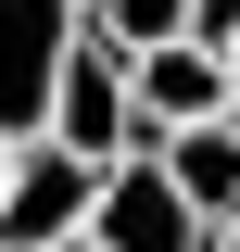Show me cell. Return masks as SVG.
Returning a JSON list of instances; mask_svg holds the SVG:
<instances>
[{
	"instance_id": "obj_7",
	"label": "cell",
	"mask_w": 240,
	"mask_h": 252,
	"mask_svg": "<svg viewBox=\"0 0 240 252\" xmlns=\"http://www.w3.org/2000/svg\"><path fill=\"white\" fill-rule=\"evenodd\" d=\"M177 13H190V0H76V26H89V38H114V51L177 38Z\"/></svg>"
},
{
	"instance_id": "obj_1",
	"label": "cell",
	"mask_w": 240,
	"mask_h": 252,
	"mask_svg": "<svg viewBox=\"0 0 240 252\" xmlns=\"http://www.w3.org/2000/svg\"><path fill=\"white\" fill-rule=\"evenodd\" d=\"M38 139H63V152H89V164L152 152L139 89H126V51H114V38H89V26H76V51H63V76H51V126H38Z\"/></svg>"
},
{
	"instance_id": "obj_6",
	"label": "cell",
	"mask_w": 240,
	"mask_h": 252,
	"mask_svg": "<svg viewBox=\"0 0 240 252\" xmlns=\"http://www.w3.org/2000/svg\"><path fill=\"white\" fill-rule=\"evenodd\" d=\"M164 177H177V202H190L202 227L240 215V101L202 114V126H164Z\"/></svg>"
},
{
	"instance_id": "obj_3",
	"label": "cell",
	"mask_w": 240,
	"mask_h": 252,
	"mask_svg": "<svg viewBox=\"0 0 240 252\" xmlns=\"http://www.w3.org/2000/svg\"><path fill=\"white\" fill-rule=\"evenodd\" d=\"M89 189H101L89 152H63V139H13V177H0V252L76 240V227H89Z\"/></svg>"
},
{
	"instance_id": "obj_5",
	"label": "cell",
	"mask_w": 240,
	"mask_h": 252,
	"mask_svg": "<svg viewBox=\"0 0 240 252\" xmlns=\"http://www.w3.org/2000/svg\"><path fill=\"white\" fill-rule=\"evenodd\" d=\"M126 89H139V126H152V152H164V126H202L228 114V63L202 51V38H152V51H126Z\"/></svg>"
},
{
	"instance_id": "obj_10",
	"label": "cell",
	"mask_w": 240,
	"mask_h": 252,
	"mask_svg": "<svg viewBox=\"0 0 240 252\" xmlns=\"http://www.w3.org/2000/svg\"><path fill=\"white\" fill-rule=\"evenodd\" d=\"M0 177H13V139H0Z\"/></svg>"
},
{
	"instance_id": "obj_9",
	"label": "cell",
	"mask_w": 240,
	"mask_h": 252,
	"mask_svg": "<svg viewBox=\"0 0 240 252\" xmlns=\"http://www.w3.org/2000/svg\"><path fill=\"white\" fill-rule=\"evenodd\" d=\"M215 252H240V215H228V227H215Z\"/></svg>"
},
{
	"instance_id": "obj_4",
	"label": "cell",
	"mask_w": 240,
	"mask_h": 252,
	"mask_svg": "<svg viewBox=\"0 0 240 252\" xmlns=\"http://www.w3.org/2000/svg\"><path fill=\"white\" fill-rule=\"evenodd\" d=\"M76 51V0H0V139L51 126V76Z\"/></svg>"
},
{
	"instance_id": "obj_8",
	"label": "cell",
	"mask_w": 240,
	"mask_h": 252,
	"mask_svg": "<svg viewBox=\"0 0 240 252\" xmlns=\"http://www.w3.org/2000/svg\"><path fill=\"white\" fill-rule=\"evenodd\" d=\"M51 252H101V240H89V227H76V240H51Z\"/></svg>"
},
{
	"instance_id": "obj_2",
	"label": "cell",
	"mask_w": 240,
	"mask_h": 252,
	"mask_svg": "<svg viewBox=\"0 0 240 252\" xmlns=\"http://www.w3.org/2000/svg\"><path fill=\"white\" fill-rule=\"evenodd\" d=\"M89 240L101 252H215V227L177 202L164 152H126V164H101V189H89Z\"/></svg>"
}]
</instances>
